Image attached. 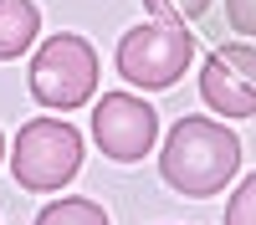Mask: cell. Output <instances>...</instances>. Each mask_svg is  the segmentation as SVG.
<instances>
[{
    "instance_id": "obj_4",
    "label": "cell",
    "mask_w": 256,
    "mask_h": 225,
    "mask_svg": "<svg viewBox=\"0 0 256 225\" xmlns=\"http://www.w3.org/2000/svg\"><path fill=\"white\" fill-rule=\"evenodd\" d=\"M190 61H195V36L184 26H169V20H144V26L123 31L118 41V72L123 82H134L144 92L174 87Z\"/></svg>"
},
{
    "instance_id": "obj_9",
    "label": "cell",
    "mask_w": 256,
    "mask_h": 225,
    "mask_svg": "<svg viewBox=\"0 0 256 225\" xmlns=\"http://www.w3.org/2000/svg\"><path fill=\"white\" fill-rule=\"evenodd\" d=\"M148 20H169V26H184V20H195L210 10V0H144Z\"/></svg>"
},
{
    "instance_id": "obj_5",
    "label": "cell",
    "mask_w": 256,
    "mask_h": 225,
    "mask_svg": "<svg viewBox=\"0 0 256 225\" xmlns=\"http://www.w3.org/2000/svg\"><path fill=\"white\" fill-rule=\"evenodd\" d=\"M92 138H98V149L108 159H118V164L144 159L154 149V138H159L154 102L128 97V92H102V102L92 108Z\"/></svg>"
},
{
    "instance_id": "obj_12",
    "label": "cell",
    "mask_w": 256,
    "mask_h": 225,
    "mask_svg": "<svg viewBox=\"0 0 256 225\" xmlns=\"http://www.w3.org/2000/svg\"><path fill=\"white\" fill-rule=\"evenodd\" d=\"M0 154H6V138H0Z\"/></svg>"
},
{
    "instance_id": "obj_7",
    "label": "cell",
    "mask_w": 256,
    "mask_h": 225,
    "mask_svg": "<svg viewBox=\"0 0 256 225\" xmlns=\"http://www.w3.org/2000/svg\"><path fill=\"white\" fill-rule=\"evenodd\" d=\"M41 31V10L31 0H0V61L20 56Z\"/></svg>"
},
{
    "instance_id": "obj_6",
    "label": "cell",
    "mask_w": 256,
    "mask_h": 225,
    "mask_svg": "<svg viewBox=\"0 0 256 225\" xmlns=\"http://www.w3.org/2000/svg\"><path fill=\"white\" fill-rule=\"evenodd\" d=\"M200 97L220 118H251L256 113V51L251 46H220L200 67Z\"/></svg>"
},
{
    "instance_id": "obj_10",
    "label": "cell",
    "mask_w": 256,
    "mask_h": 225,
    "mask_svg": "<svg viewBox=\"0 0 256 225\" xmlns=\"http://www.w3.org/2000/svg\"><path fill=\"white\" fill-rule=\"evenodd\" d=\"M220 225H256V174L236 184V195L226 205V220Z\"/></svg>"
},
{
    "instance_id": "obj_2",
    "label": "cell",
    "mask_w": 256,
    "mask_h": 225,
    "mask_svg": "<svg viewBox=\"0 0 256 225\" xmlns=\"http://www.w3.org/2000/svg\"><path fill=\"white\" fill-rule=\"evenodd\" d=\"M98 92V51L77 31H56L52 41H41V51L31 56V97L41 108L72 113L82 102H92Z\"/></svg>"
},
{
    "instance_id": "obj_3",
    "label": "cell",
    "mask_w": 256,
    "mask_h": 225,
    "mask_svg": "<svg viewBox=\"0 0 256 225\" xmlns=\"http://www.w3.org/2000/svg\"><path fill=\"white\" fill-rule=\"evenodd\" d=\"M82 164V133L72 123H56V118H31L20 123V133L10 143V174L20 190H62Z\"/></svg>"
},
{
    "instance_id": "obj_8",
    "label": "cell",
    "mask_w": 256,
    "mask_h": 225,
    "mask_svg": "<svg viewBox=\"0 0 256 225\" xmlns=\"http://www.w3.org/2000/svg\"><path fill=\"white\" fill-rule=\"evenodd\" d=\"M36 225H108V215H102V205H92V200L72 195V200L46 205V210L36 215Z\"/></svg>"
},
{
    "instance_id": "obj_11",
    "label": "cell",
    "mask_w": 256,
    "mask_h": 225,
    "mask_svg": "<svg viewBox=\"0 0 256 225\" xmlns=\"http://www.w3.org/2000/svg\"><path fill=\"white\" fill-rule=\"evenodd\" d=\"M226 15L241 36H256V0H226Z\"/></svg>"
},
{
    "instance_id": "obj_1",
    "label": "cell",
    "mask_w": 256,
    "mask_h": 225,
    "mask_svg": "<svg viewBox=\"0 0 256 225\" xmlns=\"http://www.w3.org/2000/svg\"><path fill=\"white\" fill-rule=\"evenodd\" d=\"M241 169V138L216 118H180L169 128V143L159 149V174L180 195H216Z\"/></svg>"
}]
</instances>
